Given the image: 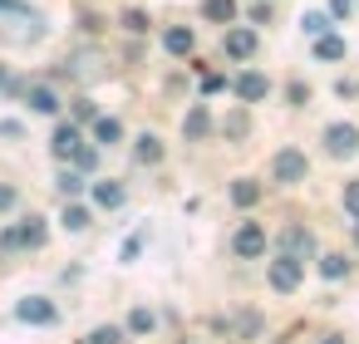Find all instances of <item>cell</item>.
I'll return each instance as SVG.
<instances>
[{"mask_svg":"<svg viewBox=\"0 0 359 344\" xmlns=\"http://www.w3.org/2000/svg\"><path fill=\"white\" fill-rule=\"evenodd\" d=\"M325 143H330L334 158H354V153H359V128H349V123H330V128H325Z\"/></svg>","mask_w":359,"mask_h":344,"instance_id":"6da1fadb","label":"cell"},{"mask_svg":"<svg viewBox=\"0 0 359 344\" xmlns=\"http://www.w3.org/2000/svg\"><path fill=\"white\" fill-rule=\"evenodd\" d=\"M276 182H305V153L280 148L276 153Z\"/></svg>","mask_w":359,"mask_h":344,"instance_id":"7a4b0ae2","label":"cell"},{"mask_svg":"<svg viewBox=\"0 0 359 344\" xmlns=\"http://www.w3.org/2000/svg\"><path fill=\"white\" fill-rule=\"evenodd\" d=\"M231 246H236V256H261V251H266V231H261L256 221H246V226L231 236Z\"/></svg>","mask_w":359,"mask_h":344,"instance_id":"3957f363","label":"cell"},{"mask_svg":"<svg viewBox=\"0 0 359 344\" xmlns=\"http://www.w3.org/2000/svg\"><path fill=\"white\" fill-rule=\"evenodd\" d=\"M271 285H276V290H295V285H300V261H295V256L271 261Z\"/></svg>","mask_w":359,"mask_h":344,"instance_id":"277c9868","label":"cell"},{"mask_svg":"<svg viewBox=\"0 0 359 344\" xmlns=\"http://www.w3.org/2000/svg\"><path fill=\"white\" fill-rule=\"evenodd\" d=\"M15 315H20L25 324H55V305H50V300H40V295L20 300V305H15Z\"/></svg>","mask_w":359,"mask_h":344,"instance_id":"5b68a950","label":"cell"},{"mask_svg":"<svg viewBox=\"0 0 359 344\" xmlns=\"http://www.w3.org/2000/svg\"><path fill=\"white\" fill-rule=\"evenodd\" d=\"M50 148H55V158H65V163L84 153V143H79V133H74L69 123H65V128H55V143H50Z\"/></svg>","mask_w":359,"mask_h":344,"instance_id":"8992f818","label":"cell"},{"mask_svg":"<svg viewBox=\"0 0 359 344\" xmlns=\"http://www.w3.org/2000/svg\"><path fill=\"white\" fill-rule=\"evenodd\" d=\"M226 55H231V60H251V55H256V35H251V30H231V35H226Z\"/></svg>","mask_w":359,"mask_h":344,"instance_id":"52a82bcc","label":"cell"},{"mask_svg":"<svg viewBox=\"0 0 359 344\" xmlns=\"http://www.w3.org/2000/svg\"><path fill=\"white\" fill-rule=\"evenodd\" d=\"M163 45H168V55H192V30L172 25V30L163 35Z\"/></svg>","mask_w":359,"mask_h":344,"instance_id":"ba28073f","label":"cell"},{"mask_svg":"<svg viewBox=\"0 0 359 344\" xmlns=\"http://www.w3.org/2000/svg\"><path fill=\"white\" fill-rule=\"evenodd\" d=\"M30 109H35V113H60V99H55V89L35 84V89H30Z\"/></svg>","mask_w":359,"mask_h":344,"instance_id":"9c48e42d","label":"cell"},{"mask_svg":"<svg viewBox=\"0 0 359 344\" xmlns=\"http://www.w3.org/2000/svg\"><path fill=\"white\" fill-rule=\"evenodd\" d=\"M236 94L256 104V99H266V79H261V74H241V79H236Z\"/></svg>","mask_w":359,"mask_h":344,"instance_id":"30bf717a","label":"cell"},{"mask_svg":"<svg viewBox=\"0 0 359 344\" xmlns=\"http://www.w3.org/2000/svg\"><path fill=\"white\" fill-rule=\"evenodd\" d=\"M94 202L114 212V207H123V187H118V182H99V187H94Z\"/></svg>","mask_w":359,"mask_h":344,"instance_id":"8fae6325","label":"cell"},{"mask_svg":"<svg viewBox=\"0 0 359 344\" xmlns=\"http://www.w3.org/2000/svg\"><path fill=\"white\" fill-rule=\"evenodd\" d=\"M315 55H320V60H344V40H339V35H320V40H315Z\"/></svg>","mask_w":359,"mask_h":344,"instance_id":"7c38bea8","label":"cell"},{"mask_svg":"<svg viewBox=\"0 0 359 344\" xmlns=\"http://www.w3.org/2000/svg\"><path fill=\"white\" fill-rule=\"evenodd\" d=\"M6 241H20V246H40V241H45V226H40V221H25V226H20V231H11Z\"/></svg>","mask_w":359,"mask_h":344,"instance_id":"4fadbf2b","label":"cell"},{"mask_svg":"<svg viewBox=\"0 0 359 344\" xmlns=\"http://www.w3.org/2000/svg\"><path fill=\"white\" fill-rule=\"evenodd\" d=\"M94 138H99V143H118V138H123V123H118V118H99V123H94Z\"/></svg>","mask_w":359,"mask_h":344,"instance_id":"5bb4252c","label":"cell"},{"mask_svg":"<svg viewBox=\"0 0 359 344\" xmlns=\"http://www.w3.org/2000/svg\"><path fill=\"white\" fill-rule=\"evenodd\" d=\"M202 11H207V20H222V25H226V20L236 15V0H207Z\"/></svg>","mask_w":359,"mask_h":344,"instance_id":"9a60e30c","label":"cell"},{"mask_svg":"<svg viewBox=\"0 0 359 344\" xmlns=\"http://www.w3.org/2000/svg\"><path fill=\"white\" fill-rule=\"evenodd\" d=\"M158 158H163V143H158L153 133H143V138H138V163H158Z\"/></svg>","mask_w":359,"mask_h":344,"instance_id":"2e32d148","label":"cell"},{"mask_svg":"<svg viewBox=\"0 0 359 344\" xmlns=\"http://www.w3.org/2000/svg\"><path fill=\"white\" fill-rule=\"evenodd\" d=\"M256 197H261V187H256V182H246V177H241V182L231 187V202H236V207H251Z\"/></svg>","mask_w":359,"mask_h":344,"instance_id":"e0dca14e","label":"cell"},{"mask_svg":"<svg viewBox=\"0 0 359 344\" xmlns=\"http://www.w3.org/2000/svg\"><path fill=\"white\" fill-rule=\"evenodd\" d=\"M300 251H310V231L290 226V231H285V256H300Z\"/></svg>","mask_w":359,"mask_h":344,"instance_id":"ac0fdd59","label":"cell"},{"mask_svg":"<svg viewBox=\"0 0 359 344\" xmlns=\"http://www.w3.org/2000/svg\"><path fill=\"white\" fill-rule=\"evenodd\" d=\"M182 133H187V138H202V133H207V109H192L187 123H182Z\"/></svg>","mask_w":359,"mask_h":344,"instance_id":"d6986e66","label":"cell"},{"mask_svg":"<svg viewBox=\"0 0 359 344\" xmlns=\"http://www.w3.org/2000/svg\"><path fill=\"white\" fill-rule=\"evenodd\" d=\"M60 221H65V226H69V231H84V226H89V212H84V207H74V202H69V207H65V216H60Z\"/></svg>","mask_w":359,"mask_h":344,"instance_id":"ffe728a7","label":"cell"},{"mask_svg":"<svg viewBox=\"0 0 359 344\" xmlns=\"http://www.w3.org/2000/svg\"><path fill=\"white\" fill-rule=\"evenodd\" d=\"M344 270H349V261H344V256H325V261H320V275H325V280H339Z\"/></svg>","mask_w":359,"mask_h":344,"instance_id":"44dd1931","label":"cell"},{"mask_svg":"<svg viewBox=\"0 0 359 344\" xmlns=\"http://www.w3.org/2000/svg\"><path fill=\"white\" fill-rule=\"evenodd\" d=\"M60 192H65V197H79V192H84V177H79V172H65V177H60Z\"/></svg>","mask_w":359,"mask_h":344,"instance_id":"7402d4cb","label":"cell"},{"mask_svg":"<svg viewBox=\"0 0 359 344\" xmlns=\"http://www.w3.org/2000/svg\"><path fill=\"white\" fill-rule=\"evenodd\" d=\"M128 329H133V334H148V329H153V315H148V310H133V315H128Z\"/></svg>","mask_w":359,"mask_h":344,"instance_id":"603a6c76","label":"cell"},{"mask_svg":"<svg viewBox=\"0 0 359 344\" xmlns=\"http://www.w3.org/2000/svg\"><path fill=\"white\" fill-rule=\"evenodd\" d=\"M89 344H118V329H114V324H99V329L89 334Z\"/></svg>","mask_w":359,"mask_h":344,"instance_id":"cb8c5ba5","label":"cell"},{"mask_svg":"<svg viewBox=\"0 0 359 344\" xmlns=\"http://www.w3.org/2000/svg\"><path fill=\"white\" fill-rule=\"evenodd\" d=\"M344 207H349V216H359V182L344 187Z\"/></svg>","mask_w":359,"mask_h":344,"instance_id":"d4e9b609","label":"cell"},{"mask_svg":"<svg viewBox=\"0 0 359 344\" xmlns=\"http://www.w3.org/2000/svg\"><path fill=\"white\" fill-rule=\"evenodd\" d=\"M300 25H305V30H310V35H325V25H330V20H325V15H305V20H300Z\"/></svg>","mask_w":359,"mask_h":344,"instance_id":"484cf974","label":"cell"},{"mask_svg":"<svg viewBox=\"0 0 359 344\" xmlns=\"http://www.w3.org/2000/svg\"><path fill=\"white\" fill-rule=\"evenodd\" d=\"M0 15H25V6L20 0H0Z\"/></svg>","mask_w":359,"mask_h":344,"instance_id":"4316f807","label":"cell"},{"mask_svg":"<svg viewBox=\"0 0 359 344\" xmlns=\"http://www.w3.org/2000/svg\"><path fill=\"white\" fill-rule=\"evenodd\" d=\"M15 207V187H0V212H11Z\"/></svg>","mask_w":359,"mask_h":344,"instance_id":"83f0119b","label":"cell"},{"mask_svg":"<svg viewBox=\"0 0 359 344\" xmlns=\"http://www.w3.org/2000/svg\"><path fill=\"white\" fill-rule=\"evenodd\" d=\"M320 344H344V339H339V334H330V339H320Z\"/></svg>","mask_w":359,"mask_h":344,"instance_id":"f1b7e54d","label":"cell"}]
</instances>
